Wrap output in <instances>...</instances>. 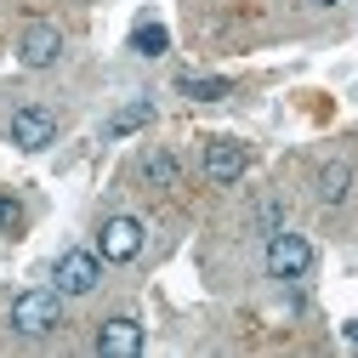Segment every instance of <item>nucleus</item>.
Instances as JSON below:
<instances>
[{
    "label": "nucleus",
    "instance_id": "obj_1",
    "mask_svg": "<svg viewBox=\"0 0 358 358\" xmlns=\"http://www.w3.org/2000/svg\"><path fill=\"white\" fill-rule=\"evenodd\" d=\"M63 324V290L52 285V290H23L17 301H12V330L17 336H52Z\"/></svg>",
    "mask_w": 358,
    "mask_h": 358
},
{
    "label": "nucleus",
    "instance_id": "obj_2",
    "mask_svg": "<svg viewBox=\"0 0 358 358\" xmlns=\"http://www.w3.org/2000/svg\"><path fill=\"white\" fill-rule=\"evenodd\" d=\"M307 267H313V245H307V234H296V228L267 234V273H273V279H301Z\"/></svg>",
    "mask_w": 358,
    "mask_h": 358
},
{
    "label": "nucleus",
    "instance_id": "obj_3",
    "mask_svg": "<svg viewBox=\"0 0 358 358\" xmlns=\"http://www.w3.org/2000/svg\"><path fill=\"white\" fill-rule=\"evenodd\" d=\"M6 137H12L23 154H46V148L57 143V114H52V108H34V103H29V108H17V114H12Z\"/></svg>",
    "mask_w": 358,
    "mask_h": 358
},
{
    "label": "nucleus",
    "instance_id": "obj_4",
    "mask_svg": "<svg viewBox=\"0 0 358 358\" xmlns=\"http://www.w3.org/2000/svg\"><path fill=\"white\" fill-rule=\"evenodd\" d=\"M52 279H57L63 296H92V290L103 285V256H92V250H63L57 267H52Z\"/></svg>",
    "mask_w": 358,
    "mask_h": 358
},
{
    "label": "nucleus",
    "instance_id": "obj_5",
    "mask_svg": "<svg viewBox=\"0 0 358 358\" xmlns=\"http://www.w3.org/2000/svg\"><path fill=\"white\" fill-rule=\"evenodd\" d=\"M199 165H205V182H216V188H234L239 176L250 171V154H245V148H239L234 137H210V143H205V159H199Z\"/></svg>",
    "mask_w": 358,
    "mask_h": 358
},
{
    "label": "nucleus",
    "instance_id": "obj_6",
    "mask_svg": "<svg viewBox=\"0 0 358 358\" xmlns=\"http://www.w3.org/2000/svg\"><path fill=\"white\" fill-rule=\"evenodd\" d=\"M143 222L137 216H108L103 222V228H97V256L103 262H131V256H137L143 250Z\"/></svg>",
    "mask_w": 358,
    "mask_h": 358
},
{
    "label": "nucleus",
    "instance_id": "obj_7",
    "mask_svg": "<svg viewBox=\"0 0 358 358\" xmlns=\"http://www.w3.org/2000/svg\"><path fill=\"white\" fill-rule=\"evenodd\" d=\"M63 57V29L57 23H29L23 40H17V63L23 69H52Z\"/></svg>",
    "mask_w": 358,
    "mask_h": 358
},
{
    "label": "nucleus",
    "instance_id": "obj_8",
    "mask_svg": "<svg viewBox=\"0 0 358 358\" xmlns=\"http://www.w3.org/2000/svg\"><path fill=\"white\" fill-rule=\"evenodd\" d=\"M97 352H103V358H137V352H143V324L131 319V313L103 319V324H97Z\"/></svg>",
    "mask_w": 358,
    "mask_h": 358
},
{
    "label": "nucleus",
    "instance_id": "obj_9",
    "mask_svg": "<svg viewBox=\"0 0 358 358\" xmlns=\"http://www.w3.org/2000/svg\"><path fill=\"white\" fill-rule=\"evenodd\" d=\"M143 182L148 188H176V182H182V165H176L171 148H148L143 154Z\"/></svg>",
    "mask_w": 358,
    "mask_h": 358
},
{
    "label": "nucleus",
    "instance_id": "obj_10",
    "mask_svg": "<svg viewBox=\"0 0 358 358\" xmlns=\"http://www.w3.org/2000/svg\"><path fill=\"white\" fill-rule=\"evenodd\" d=\"M176 92L194 97V103H222V97L234 92V80L228 74H182V80H176Z\"/></svg>",
    "mask_w": 358,
    "mask_h": 358
},
{
    "label": "nucleus",
    "instance_id": "obj_11",
    "mask_svg": "<svg viewBox=\"0 0 358 358\" xmlns=\"http://www.w3.org/2000/svg\"><path fill=\"white\" fill-rule=\"evenodd\" d=\"M347 194H352V165H347V159L319 165V199H324V205H341Z\"/></svg>",
    "mask_w": 358,
    "mask_h": 358
},
{
    "label": "nucleus",
    "instance_id": "obj_12",
    "mask_svg": "<svg viewBox=\"0 0 358 358\" xmlns=\"http://www.w3.org/2000/svg\"><path fill=\"white\" fill-rule=\"evenodd\" d=\"M165 46H171V34H165V23L143 17L137 29H131V52H137V57H165Z\"/></svg>",
    "mask_w": 358,
    "mask_h": 358
},
{
    "label": "nucleus",
    "instance_id": "obj_13",
    "mask_svg": "<svg viewBox=\"0 0 358 358\" xmlns=\"http://www.w3.org/2000/svg\"><path fill=\"white\" fill-rule=\"evenodd\" d=\"M148 120H154V103H148V97H143V103H125V108L108 120V137H131V131H143Z\"/></svg>",
    "mask_w": 358,
    "mask_h": 358
},
{
    "label": "nucleus",
    "instance_id": "obj_14",
    "mask_svg": "<svg viewBox=\"0 0 358 358\" xmlns=\"http://www.w3.org/2000/svg\"><path fill=\"white\" fill-rule=\"evenodd\" d=\"M23 222V205L17 199H0V228H17Z\"/></svg>",
    "mask_w": 358,
    "mask_h": 358
},
{
    "label": "nucleus",
    "instance_id": "obj_15",
    "mask_svg": "<svg viewBox=\"0 0 358 358\" xmlns=\"http://www.w3.org/2000/svg\"><path fill=\"white\" fill-rule=\"evenodd\" d=\"M341 336H347V341H352V347H358V319H352V324H347V330H341Z\"/></svg>",
    "mask_w": 358,
    "mask_h": 358
},
{
    "label": "nucleus",
    "instance_id": "obj_16",
    "mask_svg": "<svg viewBox=\"0 0 358 358\" xmlns=\"http://www.w3.org/2000/svg\"><path fill=\"white\" fill-rule=\"evenodd\" d=\"M307 6H341V0H307Z\"/></svg>",
    "mask_w": 358,
    "mask_h": 358
}]
</instances>
